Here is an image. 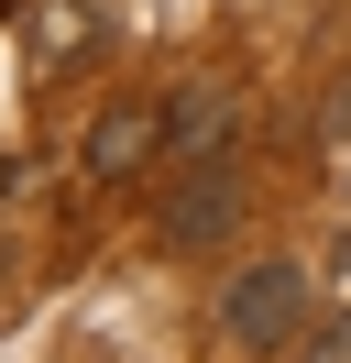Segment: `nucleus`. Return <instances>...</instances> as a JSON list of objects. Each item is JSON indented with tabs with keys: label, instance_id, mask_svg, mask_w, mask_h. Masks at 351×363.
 Segmentation results:
<instances>
[{
	"label": "nucleus",
	"instance_id": "2",
	"mask_svg": "<svg viewBox=\"0 0 351 363\" xmlns=\"http://www.w3.org/2000/svg\"><path fill=\"white\" fill-rule=\"evenodd\" d=\"M231 231H241V177H231V155H219V165H176L165 209H154V242L197 253V242H231Z\"/></svg>",
	"mask_w": 351,
	"mask_h": 363
},
{
	"label": "nucleus",
	"instance_id": "1",
	"mask_svg": "<svg viewBox=\"0 0 351 363\" xmlns=\"http://www.w3.org/2000/svg\"><path fill=\"white\" fill-rule=\"evenodd\" d=\"M209 330H219V341H241V352H285V341L307 330V275L285 264V253H253V264L219 286Z\"/></svg>",
	"mask_w": 351,
	"mask_h": 363
},
{
	"label": "nucleus",
	"instance_id": "3",
	"mask_svg": "<svg viewBox=\"0 0 351 363\" xmlns=\"http://www.w3.org/2000/svg\"><path fill=\"white\" fill-rule=\"evenodd\" d=\"M231 133H241V89L231 77H197V89L165 111V165H219Z\"/></svg>",
	"mask_w": 351,
	"mask_h": 363
},
{
	"label": "nucleus",
	"instance_id": "5",
	"mask_svg": "<svg viewBox=\"0 0 351 363\" xmlns=\"http://www.w3.org/2000/svg\"><path fill=\"white\" fill-rule=\"evenodd\" d=\"M88 33H99V11H88V0H33V55H44V67H66Z\"/></svg>",
	"mask_w": 351,
	"mask_h": 363
},
{
	"label": "nucleus",
	"instance_id": "6",
	"mask_svg": "<svg viewBox=\"0 0 351 363\" xmlns=\"http://www.w3.org/2000/svg\"><path fill=\"white\" fill-rule=\"evenodd\" d=\"M297 363H351V308L318 319V330H297Z\"/></svg>",
	"mask_w": 351,
	"mask_h": 363
},
{
	"label": "nucleus",
	"instance_id": "7",
	"mask_svg": "<svg viewBox=\"0 0 351 363\" xmlns=\"http://www.w3.org/2000/svg\"><path fill=\"white\" fill-rule=\"evenodd\" d=\"M329 286H340V297H351V253H329Z\"/></svg>",
	"mask_w": 351,
	"mask_h": 363
},
{
	"label": "nucleus",
	"instance_id": "8",
	"mask_svg": "<svg viewBox=\"0 0 351 363\" xmlns=\"http://www.w3.org/2000/svg\"><path fill=\"white\" fill-rule=\"evenodd\" d=\"M0 199H11V155H0Z\"/></svg>",
	"mask_w": 351,
	"mask_h": 363
},
{
	"label": "nucleus",
	"instance_id": "4",
	"mask_svg": "<svg viewBox=\"0 0 351 363\" xmlns=\"http://www.w3.org/2000/svg\"><path fill=\"white\" fill-rule=\"evenodd\" d=\"M154 155H165V111H154V99H110V111L88 121V177H99V187L143 177Z\"/></svg>",
	"mask_w": 351,
	"mask_h": 363
}]
</instances>
